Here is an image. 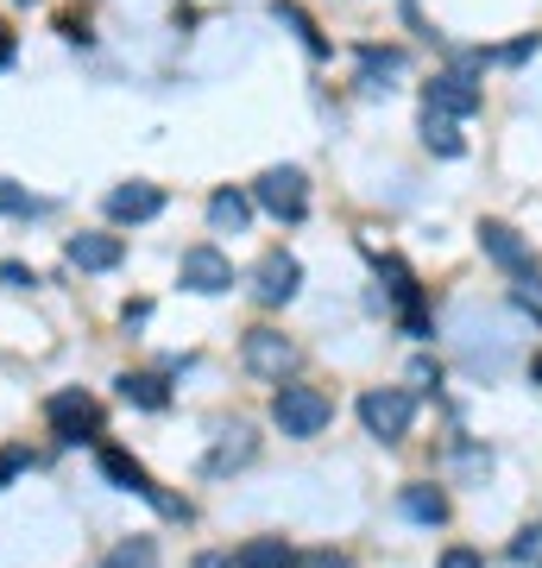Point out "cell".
Instances as JSON below:
<instances>
[{"label": "cell", "mask_w": 542, "mask_h": 568, "mask_svg": "<svg viewBox=\"0 0 542 568\" xmlns=\"http://www.w3.org/2000/svg\"><path fill=\"white\" fill-rule=\"evenodd\" d=\"M360 70H366V82L403 77V51H379V44H366V51H360Z\"/></svg>", "instance_id": "cell-21"}, {"label": "cell", "mask_w": 542, "mask_h": 568, "mask_svg": "<svg viewBox=\"0 0 542 568\" xmlns=\"http://www.w3.org/2000/svg\"><path fill=\"white\" fill-rule=\"evenodd\" d=\"M101 568H158V544L152 537H126L101 556Z\"/></svg>", "instance_id": "cell-18"}, {"label": "cell", "mask_w": 542, "mask_h": 568, "mask_svg": "<svg viewBox=\"0 0 542 568\" xmlns=\"http://www.w3.org/2000/svg\"><path fill=\"white\" fill-rule=\"evenodd\" d=\"M511 297H518V310L542 316V272H530V265H523V272H518V284H511Z\"/></svg>", "instance_id": "cell-22"}, {"label": "cell", "mask_w": 542, "mask_h": 568, "mask_svg": "<svg viewBox=\"0 0 542 568\" xmlns=\"http://www.w3.org/2000/svg\"><path fill=\"white\" fill-rule=\"evenodd\" d=\"M241 354H246V366H253L259 379H284V373L297 366V342H290V335H278V328H253Z\"/></svg>", "instance_id": "cell-7"}, {"label": "cell", "mask_w": 542, "mask_h": 568, "mask_svg": "<svg viewBox=\"0 0 542 568\" xmlns=\"http://www.w3.org/2000/svg\"><path fill=\"white\" fill-rule=\"evenodd\" d=\"M278 20L290 26V32H297V39L309 44V51H316V58H328V39H321V32H316V20H309V13H303V7H290V0H278Z\"/></svg>", "instance_id": "cell-20"}, {"label": "cell", "mask_w": 542, "mask_h": 568, "mask_svg": "<svg viewBox=\"0 0 542 568\" xmlns=\"http://www.w3.org/2000/svg\"><path fill=\"white\" fill-rule=\"evenodd\" d=\"M297 284H303V265L290 260V253H265L259 272H253V297L278 310V304H290V297H297Z\"/></svg>", "instance_id": "cell-8"}, {"label": "cell", "mask_w": 542, "mask_h": 568, "mask_svg": "<svg viewBox=\"0 0 542 568\" xmlns=\"http://www.w3.org/2000/svg\"><path fill=\"white\" fill-rule=\"evenodd\" d=\"M44 424L58 429V443H89L101 429V405L82 386H63V392L44 398Z\"/></svg>", "instance_id": "cell-4"}, {"label": "cell", "mask_w": 542, "mask_h": 568, "mask_svg": "<svg viewBox=\"0 0 542 568\" xmlns=\"http://www.w3.org/2000/svg\"><path fill=\"white\" fill-rule=\"evenodd\" d=\"M422 108H436V114H480V89H473V77L467 70H448V77H436L429 89H422Z\"/></svg>", "instance_id": "cell-10"}, {"label": "cell", "mask_w": 542, "mask_h": 568, "mask_svg": "<svg viewBox=\"0 0 542 568\" xmlns=\"http://www.w3.org/2000/svg\"><path fill=\"white\" fill-rule=\"evenodd\" d=\"M536 386H542V354H536Z\"/></svg>", "instance_id": "cell-31"}, {"label": "cell", "mask_w": 542, "mask_h": 568, "mask_svg": "<svg viewBox=\"0 0 542 568\" xmlns=\"http://www.w3.org/2000/svg\"><path fill=\"white\" fill-rule=\"evenodd\" d=\"M95 467H101V480H108V487H121V493H133V499H145V506H158L164 518H190V506H183L177 493H164L158 480H152V474L126 455V448H101Z\"/></svg>", "instance_id": "cell-1"}, {"label": "cell", "mask_w": 542, "mask_h": 568, "mask_svg": "<svg viewBox=\"0 0 542 568\" xmlns=\"http://www.w3.org/2000/svg\"><path fill=\"white\" fill-rule=\"evenodd\" d=\"M63 260L76 265V272H114L126 260V241L121 234H70L63 241Z\"/></svg>", "instance_id": "cell-9"}, {"label": "cell", "mask_w": 542, "mask_h": 568, "mask_svg": "<svg viewBox=\"0 0 542 568\" xmlns=\"http://www.w3.org/2000/svg\"><path fill=\"white\" fill-rule=\"evenodd\" d=\"M246 222H253V196H241V190H215L208 196V227L215 234H241Z\"/></svg>", "instance_id": "cell-14"}, {"label": "cell", "mask_w": 542, "mask_h": 568, "mask_svg": "<svg viewBox=\"0 0 542 568\" xmlns=\"http://www.w3.org/2000/svg\"><path fill=\"white\" fill-rule=\"evenodd\" d=\"M360 424H366V436L398 443V436H410V424H417V398L403 386H372V392H360Z\"/></svg>", "instance_id": "cell-3"}, {"label": "cell", "mask_w": 542, "mask_h": 568, "mask_svg": "<svg viewBox=\"0 0 542 568\" xmlns=\"http://www.w3.org/2000/svg\"><path fill=\"white\" fill-rule=\"evenodd\" d=\"M0 284H7V291H32V284H39V272H25L20 260H7V265H0Z\"/></svg>", "instance_id": "cell-25"}, {"label": "cell", "mask_w": 542, "mask_h": 568, "mask_svg": "<svg viewBox=\"0 0 542 568\" xmlns=\"http://www.w3.org/2000/svg\"><path fill=\"white\" fill-rule=\"evenodd\" d=\"M13 7H32V0H13Z\"/></svg>", "instance_id": "cell-32"}, {"label": "cell", "mask_w": 542, "mask_h": 568, "mask_svg": "<svg viewBox=\"0 0 542 568\" xmlns=\"http://www.w3.org/2000/svg\"><path fill=\"white\" fill-rule=\"evenodd\" d=\"M511 556H518L523 568H542V530H523V537H511Z\"/></svg>", "instance_id": "cell-24"}, {"label": "cell", "mask_w": 542, "mask_h": 568, "mask_svg": "<svg viewBox=\"0 0 542 568\" xmlns=\"http://www.w3.org/2000/svg\"><path fill=\"white\" fill-rule=\"evenodd\" d=\"M0 215H25V190L13 178H0Z\"/></svg>", "instance_id": "cell-26"}, {"label": "cell", "mask_w": 542, "mask_h": 568, "mask_svg": "<svg viewBox=\"0 0 542 568\" xmlns=\"http://www.w3.org/2000/svg\"><path fill=\"white\" fill-rule=\"evenodd\" d=\"M316 568H354V562H347V556H335V549H321V556H316Z\"/></svg>", "instance_id": "cell-30"}, {"label": "cell", "mask_w": 542, "mask_h": 568, "mask_svg": "<svg viewBox=\"0 0 542 568\" xmlns=\"http://www.w3.org/2000/svg\"><path fill=\"white\" fill-rule=\"evenodd\" d=\"M13 51H20V44H13V32H7V26H0V70H7V63H13Z\"/></svg>", "instance_id": "cell-29"}, {"label": "cell", "mask_w": 542, "mask_h": 568, "mask_svg": "<svg viewBox=\"0 0 542 568\" xmlns=\"http://www.w3.org/2000/svg\"><path fill=\"white\" fill-rule=\"evenodd\" d=\"M25 467H32V448H20V443H13V448H0V493L13 487V480H20Z\"/></svg>", "instance_id": "cell-23"}, {"label": "cell", "mask_w": 542, "mask_h": 568, "mask_svg": "<svg viewBox=\"0 0 542 568\" xmlns=\"http://www.w3.org/2000/svg\"><path fill=\"white\" fill-rule=\"evenodd\" d=\"M398 511L410 518V525H448V493L442 487H403Z\"/></svg>", "instance_id": "cell-13"}, {"label": "cell", "mask_w": 542, "mask_h": 568, "mask_svg": "<svg viewBox=\"0 0 542 568\" xmlns=\"http://www.w3.org/2000/svg\"><path fill=\"white\" fill-rule=\"evenodd\" d=\"M196 568H241V562H234L227 549H202V556H196Z\"/></svg>", "instance_id": "cell-28"}, {"label": "cell", "mask_w": 542, "mask_h": 568, "mask_svg": "<svg viewBox=\"0 0 542 568\" xmlns=\"http://www.w3.org/2000/svg\"><path fill=\"white\" fill-rule=\"evenodd\" d=\"M108 215L114 222H152V215H164V190L158 183H121V190H108Z\"/></svg>", "instance_id": "cell-11"}, {"label": "cell", "mask_w": 542, "mask_h": 568, "mask_svg": "<svg viewBox=\"0 0 542 568\" xmlns=\"http://www.w3.org/2000/svg\"><path fill=\"white\" fill-rule=\"evenodd\" d=\"M253 203L272 209L278 222H303V209H309V183H303L297 164H272V171L253 183Z\"/></svg>", "instance_id": "cell-5"}, {"label": "cell", "mask_w": 542, "mask_h": 568, "mask_svg": "<svg viewBox=\"0 0 542 568\" xmlns=\"http://www.w3.org/2000/svg\"><path fill=\"white\" fill-rule=\"evenodd\" d=\"M177 278H183V291H196V297H222V291H234V265H227L222 246H190L177 260Z\"/></svg>", "instance_id": "cell-6"}, {"label": "cell", "mask_w": 542, "mask_h": 568, "mask_svg": "<svg viewBox=\"0 0 542 568\" xmlns=\"http://www.w3.org/2000/svg\"><path fill=\"white\" fill-rule=\"evenodd\" d=\"M114 386H121L126 405H145V410H164V405H171L164 379H152V373H126V379H114Z\"/></svg>", "instance_id": "cell-17"}, {"label": "cell", "mask_w": 542, "mask_h": 568, "mask_svg": "<svg viewBox=\"0 0 542 568\" xmlns=\"http://www.w3.org/2000/svg\"><path fill=\"white\" fill-rule=\"evenodd\" d=\"M422 145H429V152H442V159H461V133H454V114H436V108H422Z\"/></svg>", "instance_id": "cell-15"}, {"label": "cell", "mask_w": 542, "mask_h": 568, "mask_svg": "<svg viewBox=\"0 0 542 568\" xmlns=\"http://www.w3.org/2000/svg\"><path fill=\"white\" fill-rule=\"evenodd\" d=\"M234 562H241V568H290L297 556H290V544H284V537H253Z\"/></svg>", "instance_id": "cell-16"}, {"label": "cell", "mask_w": 542, "mask_h": 568, "mask_svg": "<svg viewBox=\"0 0 542 568\" xmlns=\"http://www.w3.org/2000/svg\"><path fill=\"white\" fill-rule=\"evenodd\" d=\"M480 246H485V260H499L504 272H523V265H530V246L518 241V227H504V222H485Z\"/></svg>", "instance_id": "cell-12"}, {"label": "cell", "mask_w": 542, "mask_h": 568, "mask_svg": "<svg viewBox=\"0 0 542 568\" xmlns=\"http://www.w3.org/2000/svg\"><path fill=\"white\" fill-rule=\"evenodd\" d=\"M328 417H335V405H328V392H316V386H278V398H272V424H278L284 436H297V443L321 436Z\"/></svg>", "instance_id": "cell-2"}, {"label": "cell", "mask_w": 542, "mask_h": 568, "mask_svg": "<svg viewBox=\"0 0 542 568\" xmlns=\"http://www.w3.org/2000/svg\"><path fill=\"white\" fill-rule=\"evenodd\" d=\"M246 462H253V436H246V429H234V436H227V443L215 448L202 467H208V474H227V467H246Z\"/></svg>", "instance_id": "cell-19"}, {"label": "cell", "mask_w": 542, "mask_h": 568, "mask_svg": "<svg viewBox=\"0 0 542 568\" xmlns=\"http://www.w3.org/2000/svg\"><path fill=\"white\" fill-rule=\"evenodd\" d=\"M442 568H485L480 549H442Z\"/></svg>", "instance_id": "cell-27"}]
</instances>
